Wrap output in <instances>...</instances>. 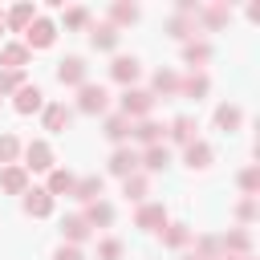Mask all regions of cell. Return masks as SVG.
<instances>
[{
    "mask_svg": "<svg viewBox=\"0 0 260 260\" xmlns=\"http://www.w3.org/2000/svg\"><path fill=\"white\" fill-rule=\"evenodd\" d=\"M57 41V24L49 20V16H37L28 28H24V49L32 53V49H49Z\"/></svg>",
    "mask_w": 260,
    "mask_h": 260,
    "instance_id": "6da1fadb",
    "label": "cell"
},
{
    "mask_svg": "<svg viewBox=\"0 0 260 260\" xmlns=\"http://www.w3.org/2000/svg\"><path fill=\"white\" fill-rule=\"evenodd\" d=\"M154 110L150 89H122V118H146Z\"/></svg>",
    "mask_w": 260,
    "mask_h": 260,
    "instance_id": "7a4b0ae2",
    "label": "cell"
},
{
    "mask_svg": "<svg viewBox=\"0 0 260 260\" xmlns=\"http://www.w3.org/2000/svg\"><path fill=\"white\" fill-rule=\"evenodd\" d=\"M24 150V171H53V146L45 142V138H32L28 146H20Z\"/></svg>",
    "mask_w": 260,
    "mask_h": 260,
    "instance_id": "3957f363",
    "label": "cell"
},
{
    "mask_svg": "<svg viewBox=\"0 0 260 260\" xmlns=\"http://www.w3.org/2000/svg\"><path fill=\"white\" fill-rule=\"evenodd\" d=\"M106 106H110V93H106L102 85H89V81H85V85L77 89V110H81V114H102Z\"/></svg>",
    "mask_w": 260,
    "mask_h": 260,
    "instance_id": "277c9868",
    "label": "cell"
},
{
    "mask_svg": "<svg viewBox=\"0 0 260 260\" xmlns=\"http://www.w3.org/2000/svg\"><path fill=\"white\" fill-rule=\"evenodd\" d=\"M20 207H24L32 219H45V215H53V195H49L45 187H28L24 199H20Z\"/></svg>",
    "mask_w": 260,
    "mask_h": 260,
    "instance_id": "5b68a950",
    "label": "cell"
},
{
    "mask_svg": "<svg viewBox=\"0 0 260 260\" xmlns=\"http://www.w3.org/2000/svg\"><path fill=\"white\" fill-rule=\"evenodd\" d=\"M85 73H89V65L81 61V57H65V61H57V81L61 85H85Z\"/></svg>",
    "mask_w": 260,
    "mask_h": 260,
    "instance_id": "8992f818",
    "label": "cell"
},
{
    "mask_svg": "<svg viewBox=\"0 0 260 260\" xmlns=\"http://www.w3.org/2000/svg\"><path fill=\"white\" fill-rule=\"evenodd\" d=\"M171 219H167V207L162 203H142L138 207V215H134V228H142V232H158V228H167Z\"/></svg>",
    "mask_w": 260,
    "mask_h": 260,
    "instance_id": "52a82bcc",
    "label": "cell"
},
{
    "mask_svg": "<svg viewBox=\"0 0 260 260\" xmlns=\"http://www.w3.org/2000/svg\"><path fill=\"white\" fill-rule=\"evenodd\" d=\"M110 77H114L118 85L134 89V81H138V57H114V61H110Z\"/></svg>",
    "mask_w": 260,
    "mask_h": 260,
    "instance_id": "ba28073f",
    "label": "cell"
},
{
    "mask_svg": "<svg viewBox=\"0 0 260 260\" xmlns=\"http://www.w3.org/2000/svg\"><path fill=\"white\" fill-rule=\"evenodd\" d=\"M110 175H118V179L138 175V154H134L130 146H118V150L110 154Z\"/></svg>",
    "mask_w": 260,
    "mask_h": 260,
    "instance_id": "9c48e42d",
    "label": "cell"
},
{
    "mask_svg": "<svg viewBox=\"0 0 260 260\" xmlns=\"http://www.w3.org/2000/svg\"><path fill=\"white\" fill-rule=\"evenodd\" d=\"M0 191H8V195H24V191H28V171H24L20 162L4 167V171H0Z\"/></svg>",
    "mask_w": 260,
    "mask_h": 260,
    "instance_id": "30bf717a",
    "label": "cell"
},
{
    "mask_svg": "<svg viewBox=\"0 0 260 260\" xmlns=\"http://www.w3.org/2000/svg\"><path fill=\"white\" fill-rule=\"evenodd\" d=\"M41 106H45V93H41L37 85H20L16 98H12V110H16V114H32V110H41Z\"/></svg>",
    "mask_w": 260,
    "mask_h": 260,
    "instance_id": "8fae6325",
    "label": "cell"
},
{
    "mask_svg": "<svg viewBox=\"0 0 260 260\" xmlns=\"http://www.w3.org/2000/svg\"><path fill=\"white\" fill-rule=\"evenodd\" d=\"M130 138H138L142 146H158L162 142V126L150 122V118H138V122H130Z\"/></svg>",
    "mask_w": 260,
    "mask_h": 260,
    "instance_id": "7c38bea8",
    "label": "cell"
},
{
    "mask_svg": "<svg viewBox=\"0 0 260 260\" xmlns=\"http://www.w3.org/2000/svg\"><path fill=\"white\" fill-rule=\"evenodd\" d=\"M183 162H187L191 171H203V167H211V146H207L203 138L187 142V146H183Z\"/></svg>",
    "mask_w": 260,
    "mask_h": 260,
    "instance_id": "4fadbf2b",
    "label": "cell"
},
{
    "mask_svg": "<svg viewBox=\"0 0 260 260\" xmlns=\"http://www.w3.org/2000/svg\"><path fill=\"white\" fill-rule=\"evenodd\" d=\"M32 20H37V8H32V4H28V0H24V4H16V8H8V12H4V28H16V32H24V28H28V24H32Z\"/></svg>",
    "mask_w": 260,
    "mask_h": 260,
    "instance_id": "5bb4252c",
    "label": "cell"
},
{
    "mask_svg": "<svg viewBox=\"0 0 260 260\" xmlns=\"http://www.w3.org/2000/svg\"><path fill=\"white\" fill-rule=\"evenodd\" d=\"M102 175H85V179H77L73 183V199H81V203H98V195H102Z\"/></svg>",
    "mask_w": 260,
    "mask_h": 260,
    "instance_id": "9a60e30c",
    "label": "cell"
},
{
    "mask_svg": "<svg viewBox=\"0 0 260 260\" xmlns=\"http://www.w3.org/2000/svg\"><path fill=\"white\" fill-rule=\"evenodd\" d=\"M219 248H223L228 256H248V248H252V236H248L244 228H232V232L219 240Z\"/></svg>",
    "mask_w": 260,
    "mask_h": 260,
    "instance_id": "2e32d148",
    "label": "cell"
},
{
    "mask_svg": "<svg viewBox=\"0 0 260 260\" xmlns=\"http://www.w3.org/2000/svg\"><path fill=\"white\" fill-rule=\"evenodd\" d=\"M167 162H171V150L158 142V146H146L142 154H138V167H146V171H167Z\"/></svg>",
    "mask_w": 260,
    "mask_h": 260,
    "instance_id": "e0dca14e",
    "label": "cell"
},
{
    "mask_svg": "<svg viewBox=\"0 0 260 260\" xmlns=\"http://www.w3.org/2000/svg\"><path fill=\"white\" fill-rule=\"evenodd\" d=\"M61 236H65V240L77 248V244L89 236V223H85V215H65V219H61Z\"/></svg>",
    "mask_w": 260,
    "mask_h": 260,
    "instance_id": "ac0fdd59",
    "label": "cell"
},
{
    "mask_svg": "<svg viewBox=\"0 0 260 260\" xmlns=\"http://www.w3.org/2000/svg\"><path fill=\"white\" fill-rule=\"evenodd\" d=\"M28 57H32V53H28L24 45H4V49H0V65H4V69H16V73L28 65Z\"/></svg>",
    "mask_w": 260,
    "mask_h": 260,
    "instance_id": "d6986e66",
    "label": "cell"
},
{
    "mask_svg": "<svg viewBox=\"0 0 260 260\" xmlns=\"http://www.w3.org/2000/svg\"><path fill=\"white\" fill-rule=\"evenodd\" d=\"M69 118H73V110L69 106H61V102H53V106H45V130H65L69 126Z\"/></svg>",
    "mask_w": 260,
    "mask_h": 260,
    "instance_id": "ffe728a7",
    "label": "cell"
},
{
    "mask_svg": "<svg viewBox=\"0 0 260 260\" xmlns=\"http://www.w3.org/2000/svg\"><path fill=\"white\" fill-rule=\"evenodd\" d=\"M240 122H244V114H240V106H219L215 110V130H223V134H232V130H240Z\"/></svg>",
    "mask_w": 260,
    "mask_h": 260,
    "instance_id": "44dd1931",
    "label": "cell"
},
{
    "mask_svg": "<svg viewBox=\"0 0 260 260\" xmlns=\"http://www.w3.org/2000/svg\"><path fill=\"white\" fill-rule=\"evenodd\" d=\"M89 45H93V49H114V45H118V28H114L110 20H106V24H93V28H89Z\"/></svg>",
    "mask_w": 260,
    "mask_h": 260,
    "instance_id": "7402d4cb",
    "label": "cell"
},
{
    "mask_svg": "<svg viewBox=\"0 0 260 260\" xmlns=\"http://www.w3.org/2000/svg\"><path fill=\"white\" fill-rule=\"evenodd\" d=\"M73 183H77V179H73L69 171L53 167V171H49V187H45V191H49V195H73Z\"/></svg>",
    "mask_w": 260,
    "mask_h": 260,
    "instance_id": "603a6c76",
    "label": "cell"
},
{
    "mask_svg": "<svg viewBox=\"0 0 260 260\" xmlns=\"http://www.w3.org/2000/svg\"><path fill=\"white\" fill-rule=\"evenodd\" d=\"M179 93H183V98H191V102H199V98L207 93V77H203V73L183 77V81H179Z\"/></svg>",
    "mask_w": 260,
    "mask_h": 260,
    "instance_id": "cb8c5ba5",
    "label": "cell"
},
{
    "mask_svg": "<svg viewBox=\"0 0 260 260\" xmlns=\"http://www.w3.org/2000/svg\"><path fill=\"white\" fill-rule=\"evenodd\" d=\"M171 138H175L179 146H187V142H195V122H191L187 114H179V118L171 122Z\"/></svg>",
    "mask_w": 260,
    "mask_h": 260,
    "instance_id": "d4e9b609",
    "label": "cell"
},
{
    "mask_svg": "<svg viewBox=\"0 0 260 260\" xmlns=\"http://www.w3.org/2000/svg\"><path fill=\"white\" fill-rule=\"evenodd\" d=\"M150 85H154L150 93H162V98H167V93H179V73H171V69H158Z\"/></svg>",
    "mask_w": 260,
    "mask_h": 260,
    "instance_id": "484cf974",
    "label": "cell"
},
{
    "mask_svg": "<svg viewBox=\"0 0 260 260\" xmlns=\"http://www.w3.org/2000/svg\"><path fill=\"white\" fill-rule=\"evenodd\" d=\"M110 219H114V207H110V203H102V199L89 203V211H85V223H89V228H106Z\"/></svg>",
    "mask_w": 260,
    "mask_h": 260,
    "instance_id": "4316f807",
    "label": "cell"
},
{
    "mask_svg": "<svg viewBox=\"0 0 260 260\" xmlns=\"http://www.w3.org/2000/svg\"><path fill=\"white\" fill-rule=\"evenodd\" d=\"M106 138H110V142H122V138H130V118H122V114L106 118Z\"/></svg>",
    "mask_w": 260,
    "mask_h": 260,
    "instance_id": "83f0119b",
    "label": "cell"
},
{
    "mask_svg": "<svg viewBox=\"0 0 260 260\" xmlns=\"http://www.w3.org/2000/svg\"><path fill=\"white\" fill-rule=\"evenodd\" d=\"M122 195H126L130 203H142V199H146V179H142V175L122 179Z\"/></svg>",
    "mask_w": 260,
    "mask_h": 260,
    "instance_id": "f1b7e54d",
    "label": "cell"
},
{
    "mask_svg": "<svg viewBox=\"0 0 260 260\" xmlns=\"http://www.w3.org/2000/svg\"><path fill=\"white\" fill-rule=\"evenodd\" d=\"M138 20V4H114L110 8V24L118 28V24H134Z\"/></svg>",
    "mask_w": 260,
    "mask_h": 260,
    "instance_id": "f546056e",
    "label": "cell"
},
{
    "mask_svg": "<svg viewBox=\"0 0 260 260\" xmlns=\"http://www.w3.org/2000/svg\"><path fill=\"white\" fill-rule=\"evenodd\" d=\"M199 12H203V20H207V28H219V24H228L232 4H211V8H199Z\"/></svg>",
    "mask_w": 260,
    "mask_h": 260,
    "instance_id": "4dcf8cb0",
    "label": "cell"
},
{
    "mask_svg": "<svg viewBox=\"0 0 260 260\" xmlns=\"http://www.w3.org/2000/svg\"><path fill=\"white\" fill-rule=\"evenodd\" d=\"M207 57H211V49H207L203 41H187V49H183V61H187L191 69H195V65H203Z\"/></svg>",
    "mask_w": 260,
    "mask_h": 260,
    "instance_id": "1f68e13d",
    "label": "cell"
},
{
    "mask_svg": "<svg viewBox=\"0 0 260 260\" xmlns=\"http://www.w3.org/2000/svg\"><path fill=\"white\" fill-rule=\"evenodd\" d=\"M16 154H20V138L16 134H0V162H16Z\"/></svg>",
    "mask_w": 260,
    "mask_h": 260,
    "instance_id": "d6a6232c",
    "label": "cell"
},
{
    "mask_svg": "<svg viewBox=\"0 0 260 260\" xmlns=\"http://www.w3.org/2000/svg\"><path fill=\"white\" fill-rule=\"evenodd\" d=\"M240 191H244L248 199L260 191V171H256V167H244V171H240Z\"/></svg>",
    "mask_w": 260,
    "mask_h": 260,
    "instance_id": "836d02e7",
    "label": "cell"
},
{
    "mask_svg": "<svg viewBox=\"0 0 260 260\" xmlns=\"http://www.w3.org/2000/svg\"><path fill=\"white\" fill-rule=\"evenodd\" d=\"M162 244H167V248H183V244H187V223H167Z\"/></svg>",
    "mask_w": 260,
    "mask_h": 260,
    "instance_id": "e575fe53",
    "label": "cell"
},
{
    "mask_svg": "<svg viewBox=\"0 0 260 260\" xmlns=\"http://www.w3.org/2000/svg\"><path fill=\"white\" fill-rule=\"evenodd\" d=\"M219 252H223V248H219V240H215V236H203V240H199V248H195V260H215Z\"/></svg>",
    "mask_w": 260,
    "mask_h": 260,
    "instance_id": "d590c367",
    "label": "cell"
},
{
    "mask_svg": "<svg viewBox=\"0 0 260 260\" xmlns=\"http://www.w3.org/2000/svg\"><path fill=\"white\" fill-rule=\"evenodd\" d=\"M24 85V73H16V69H0V93H16Z\"/></svg>",
    "mask_w": 260,
    "mask_h": 260,
    "instance_id": "8d00e7d4",
    "label": "cell"
},
{
    "mask_svg": "<svg viewBox=\"0 0 260 260\" xmlns=\"http://www.w3.org/2000/svg\"><path fill=\"white\" fill-rule=\"evenodd\" d=\"M167 28H171V37H175V41H187V37H191V32H195V24H191V20H187V16H175V20H171V24H167Z\"/></svg>",
    "mask_w": 260,
    "mask_h": 260,
    "instance_id": "74e56055",
    "label": "cell"
},
{
    "mask_svg": "<svg viewBox=\"0 0 260 260\" xmlns=\"http://www.w3.org/2000/svg\"><path fill=\"white\" fill-rule=\"evenodd\" d=\"M98 260H122V240H102L98 244Z\"/></svg>",
    "mask_w": 260,
    "mask_h": 260,
    "instance_id": "f35d334b",
    "label": "cell"
},
{
    "mask_svg": "<svg viewBox=\"0 0 260 260\" xmlns=\"http://www.w3.org/2000/svg\"><path fill=\"white\" fill-rule=\"evenodd\" d=\"M236 219L252 223V219H256V199H240V203H236Z\"/></svg>",
    "mask_w": 260,
    "mask_h": 260,
    "instance_id": "ab89813d",
    "label": "cell"
},
{
    "mask_svg": "<svg viewBox=\"0 0 260 260\" xmlns=\"http://www.w3.org/2000/svg\"><path fill=\"white\" fill-rule=\"evenodd\" d=\"M65 24H69V28H81V24H89V12H85V8H69V12H65Z\"/></svg>",
    "mask_w": 260,
    "mask_h": 260,
    "instance_id": "60d3db41",
    "label": "cell"
},
{
    "mask_svg": "<svg viewBox=\"0 0 260 260\" xmlns=\"http://www.w3.org/2000/svg\"><path fill=\"white\" fill-rule=\"evenodd\" d=\"M53 260H85V256H81V248H73V244H61V248L53 252Z\"/></svg>",
    "mask_w": 260,
    "mask_h": 260,
    "instance_id": "b9f144b4",
    "label": "cell"
},
{
    "mask_svg": "<svg viewBox=\"0 0 260 260\" xmlns=\"http://www.w3.org/2000/svg\"><path fill=\"white\" fill-rule=\"evenodd\" d=\"M219 260H252V256H228V252H223V256H219Z\"/></svg>",
    "mask_w": 260,
    "mask_h": 260,
    "instance_id": "7bdbcfd3",
    "label": "cell"
},
{
    "mask_svg": "<svg viewBox=\"0 0 260 260\" xmlns=\"http://www.w3.org/2000/svg\"><path fill=\"white\" fill-rule=\"evenodd\" d=\"M0 32H4V12H0Z\"/></svg>",
    "mask_w": 260,
    "mask_h": 260,
    "instance_id": "ee69618b",
    "label": "cell"
},
{
    "mask_svg": "<svg viewBox=\"0 0 260 260\" xmlns=\"http://www.w3.org/2000/svg\"><path fill=\"white\" fill-rule=\"evenodd\" d=\"M187 260H195V256H187Z\"/></svg>",
    "mask_w": 260,
    "mask_h": 260,
    "instance_id": "f6af8a7d",
    "label": "cell"
}]
</instances>
